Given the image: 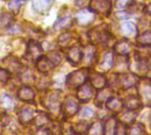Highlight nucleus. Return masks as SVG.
Segmentation results:
<instances>
[{
  "label": "nucleus",
  "mask_w": 151,
  "mask_h": 135,
  "mask_svg": "<svg viewBox=\"0 0 151 135\" xmlns=\"http://www.w3.org/2000/svg\"><path fill=\"white\" fill-rule=\"evenodd\" d=\"M117 123L113 117L108 118L104 125V135H115Z\"/></svg>",
  "instance_id": "17"
},
{
  "label": "nucleus",
  "mask_w": 151,
  "mask_h": 135,
  "mask_svg": "<svg viewBox=\"0 0 151 135\" xmlns=\"http://www.w3.org/2000/svg\"><path fill=\"white\" fill-rule=\"evenodd\" d=\"M87 134L88 135H103L104 134V126L100 122L93 123L90 127H88Z\"/></svg>",
  "instance_id": "21"
},
{
  "label": "nucleus",
  "mask_w": 151,
  "mask_h": 135,
  "mask_svg": "<svg viewBox=\"0 0 151 135\" xmlns=\"http://www.w3.org/2000/svg\"><path fill=\"white\" fill-rule=\"evenodd\" d=\"M90 81H91L92 86L96 88V89H102L105 88V85H106V79L101 73L92 74L90 78Z\"/></svg>",
  "instance_id": "15"
},
{
  "label": "nucleus",
  "mask_w": 151,
  "mask_h": 135,
  "mask_svg": "<svg viewBox=\"0 0 151 135\" xmlns=\"http://www.w3.org/2000/svg\"><path fill=\"white\" fill-rule=\"evenodd\" d=\"M139 95L146 103L151 102V83L148 81L142 82L139 87Z\"/></svg>",
  "instance_id": "10"
},
{
  "label": "nucleus",
  "mask_w": 151,
  "mask_h": 135,
  "mask_svg": "<svg viewBox=\"0 0 151 135\" xmlns=\"http://www.w3.org/2000/svg\"><path fill=\"white\" fill-rule=\"evenodd\" d=\"M36 67L39 70V72H41L42 73H47L50 70H52L55 66L50 61V59L48 57H41L37 60Z\"/></svg>",
  "instance_id": "11"
},
{
  "label": "nucleus",
  "mask_w": 151,
  "mask_h": 135,
  "mask_svg": "<svg viewBox=\"0 0 151 135\" xmlns=\"http://www.w3.org/2000/svg\"><path fill=\"white\" fill-rule=\"evenodd\" d=\"M112 63H113V54L111 52H108L107 54H105L104 60L100 65V68L104 72L108 71L111 69Z\"/></svg>",
  "instance_id": "23"
},
{
  "label": "nucleus",
  "mask_w": 151,
  "mask_h": 135,
  "mask_svg": "<svg viewBox=\"0 0 151 135\" xmlns=\"http://www.w3.org/2000/svg\"><path fill=\"white\" fill-rule=\"evenodd\" d=\"M73 131H75L77 134H83L88 131V127L86 122H79L73 126Z\"/></svg>",
  "instance_id": "32"
},
{
  "label": "nucleus",
  "mask_w": 151,
  "mask_h": 135,
  "mask_svg": "<svg viewBox=\"0 0 151 135\" xmlns=\"http://www.w3.org/2000/svg\"><path fill=\"white\" fill-rule=\"evenodd\" d=\"M85 2V0H76V4L77 5H81V4H83Z\"/></svg>",
  "instance_id": "42"
},
{
  "label": "nucleus",
  "mask_w": 151,
  "mask_h": 135,
  "mask_svg": "<svg viewBox=\"0 0 151 135\" xmlns=\"http://www.w3.org/2000/svg\"><path fill=\"white\" fill-rule=\"evenodd\" d=\"M136 26L133 22H126L120 27L121 34L126 37L134 36L136 34Z\"/></svg>",
  "instance_id": "18"
},
{
  "label": "nucleus",
  "mask_w": 151,
  "mask_h": 135,
  "mask_svg": "<svg viewBox=\"0 0 151 135\" xmlns=\"http://www.w3.org/2000/svg\"><path fill=\"white\" fill-rule=\"evenodd\" d=\"M28 49H29V53H30V55H31L34 58H36V57H40L41 54H42V48H41V46H40L39 44H37V43H35V42L32 43V42H31V43L29 44Z\"/></svg>",
  "instance_id": "28"
},
{
  "label": "nucleus",
  "mask_w": 151,
  "mask_h": 135,
  "mask_svg": "<svg viewBox=\"0 0 151 135\" xmlns=\"http://www.w3.org/2000/svg\"><path fill=\"white\" fill-rule=\"evenodd\" d=\"M35 135H50V131L41 127L38 130H36V132L35 133Z\"/></svg>",
  "instance_id": "39"
},
{
  "label": "nucleus",
  "mask_w": 151,
  "mask_h": 135,
  "mask_svg": "<svg viewBox=\"0 0 151 135\" xmlns=\"http://www.w3.org/2000/svg\"><path fill=\"white\" fill-rule=\"evenodd\" d=\"M147 11L149 12V14L151 16V4L148 5V7H147Z\"/></svg>",
  "instance_id": "43"
},
{
  "label": "nucleus",
  "mask_w": 151,
  "mask_h": 135,
  "mask_svg": "<svg viewBox=\"0 0 151 135\" xmlns=\"http://www.w3.org/2000/svg\"><path fill=\"white\" fill-rule=\"evenodd\" d=\"M50 61L54 65V66H57L60 62H61V57L59 54L56 53V52H53V53H50L49 56L47 57Z\"/></svg>",
  "instance_id": "34"
},
{
  "label": "nucleus",
  "mask_w": 151,
  "mask_h": 135,
  "mask_svg": "<svg viewBox=\"0 0 151 135\" xmlns=\"http://www.w3.org/2000/svg\"><path fill=\"white\" fill-rule=\"evenodd\" d=\"M72 40V34L69 33H64L58 37V43L61 46H67V44L71 42Z\"/></svg>",
  "instance_id": "31"
},
{
  "label": "nucleus",
  "mask_w": 151,
  "mask_h": 135,
  "mask_svg": "<svg viewBox=\"0 0 151 135\" xmlns=\"http://www.w3.org/2000/svg\"><path fill=\"white\" fill-rule=\"evenodd\" d=\"M136 41L140 45H142V46L151 45V30L142 33L141 35L137 37Z\"/></svg>",
  "instance_id": "25"
},
{
  "label": "nucleus",
  "mask_w": 151,
  "mask_h": 135,
  "mask_svg": "<svg viewBox=\"0 0 151 135\" xmlns=\"http://www.w3.org/2000/svg\"><path fill=\"white\" fill-rule=\"evenodd\" d=\"M54 0H33V6L38 12L47 11L52 5Z\"/></svg>",
  "instance_id": "13"
},
{
  "label": "nucleus",
  "mask_w": 151,
  "mask_h": 135,
  "mask_svg": "<svg viewBox=\"0 0 151 135\" xmlns=\"http://www.w3.org/2000/svg\"><path fill=\"white\" fill-rule=\"evenodd\" d=\"M76 20L81 26H88L95 20V12L90 9H84L76 14Z\"/></svg>",
  "instance_id": "4"
},
{
  "label": "nucleus",
  "mask_w": 151,
  "mask_h": 135,
  "mask_svg": "<svg viewBox=\"0 0 151 135\" xmlns=\"http://www.w3.org/2000/svg\"><path fill=\"white\" fill-rule=\"evenodd\" d=\"M127 131L126 125L122 122H118L116 126L115 135H127Z\"/></svg>",
  "instance_id": "33"
},
{
  "label": "nucleus",
  "mask_w": 151,
  "mask_h": 135,
  "mask_svg": "<svg viewBox=\"0 0 151 135\" xmlns=\"http://www.w3.org/2000/svg\"><path fill=\"white\" fill-rule=\"evenodd\" d=\"M79 111V104H78V102L72 98V97H69L65 100V105H64V112L65 115L69 116V117H72L73 115H75Z\"/></svg>",
  "instance_id": "8"
},
{
  "label": "nucleus",
  "mask_w": 151,
  "mask_h": 135,
  "mask_svg": "<svg viewBox=\"0 0 151 135\" xmlns=\"http://www.w3.org/2000/svg\"><path fill=\"white\" fill-rule=\"evenodd\" d=\"M89 7L96 13L107 15L111 11V4L110 0H91Z\"/></svg>",
  "instance_id": "2"
},
{
  "label": "nucleus",
  "mask_w": 151,
  "mask_h": 135,
  "mask_svg": "<svg viewBox=\"0 0 151 135\" xmlns=\"http://www.w3.org/2000/svg\"><path fill=\"white\" fill-rule=\"evenodd\" d=\"M3 124L5 126V127H7L11 131H15L17 129V123H16L15 119L12 118H10V117H7L6 118L5 117Z\"/></svg>",
  "instance_id": "30"
},
{
  "label": "nucleus",
  "mask_w": 151,
  "mask_h": 135,
  "mask_svg": "<svg viewBox=\"0 0 151 135\" xmlns=\"http://www.w3.org/2000/svg\"><path fill=\"white\" fill-rule=\"evenodd\" d=\"M88 78V74L87 72L85 70H79L76 72H73L72 73H70L66 79V84L69 87H81V85H83L86 81Z\"/></svg>",
  "instance_id": "1"
},
{
  "label": "nucleus",
  "mask_w": 151,
  "mask_h": 135,
  "mask_svg": "<svg viewBox=\"0 0 151 135\" xmlns=\"http://www.w3.org/2000/svg\"><path fill=\"white\" fill-rule=\"evenodd\" d=\"M27 0H15L13 2H12L10 4H9V7L12 9V10H17L19 9Z\"/></svg>",
  "instance_id": "38"
},
{
  "label": "nucleus",
  "mask_w": 151,
  "mask_h": 135,
  "mask_svg": "<svg viewBox=\"0 0 151 135\" xmlns=\"http://www.w3.org/2000/svg\"><path fill=\"white\" fill-rule=\"evenodd\" d=\"M116 15L119 19H127L128 18V14H127L126 12H123V11H118Z\"/></svg>",
  "instance_id": "41"
},
{
  "label": "nucleus",
  "mask_w": 151,
  "mask_h": 135,
  "mask_svg": "<svg viewBox=\"0 0 151 135\" xmlns=\"http://www.w3.org/2000/svg\"><path fill=\"white\" fill-rule=\"evenodd\" d=\"M119 81L122 88L127 89L137 85L139 80H138V77L134 73H125L122 75Z\"/></svg>",
  "instance_id": "7"
},
{
  "label": "nucleus",
  "mask_w": 151,
  "mask_h": 135,
  "mask_svg": "<svg viewBox=\"0 0 151 135\" xmlns=\"http://www.w3.org/2000/svg\"><path fill=\"white\" fill-rule=\"evenodd\" d=\"M44 103L47 109L55 115H58L61 111V103L59 96L55 93H51L50 95H49L46 97Z\"/></svg>",
  "instance_id": "3"
},
{
  "label": "nucleus",
  "mask_w": 151,
  "mask_h": 135,
  "mask_svg": "<svg viewBox=\"0 0 151 135\" xmlns=\"http://www.w3.org/2000/svg\"><path fill=\"white\" fill-rule=\"evenodd\" d=\"M142 133H143L142 126L138 124V125L132 126V128L129 131V135H142Z\"/></svg>",
  "instance_id": "35"
},
{
  "label": "nucleus",
  "mask_w": 151,
  "mask_h": 135,
  "mask_svg": "<svg viewBox=\"0 0 151 135\" xmlns=\"http://www.w3.org/2000/svg\"><path fill=\"white\" fill-rule=\"evenodd\" d=\"M92 96H93V89L89 85L86 84L79 87V89L77 91V97L79 101L82 103H86L89 101Z\"/></svg>",
  "instance_id": "6"
},
{
  "label": "nucleus",
  "mask_w": 151,
  "mask_h": 135,
  "mask_svg": "<svg viewBox=\"0 0 151 135\" xmlns=\"http://www.w3.org/2000/svg\"><path fill=\"white\" fill-rule=\"evenodd\" d=\"M13 21V15L10 12H2L0 14V27H7Z\"/></svg>",
  "instance_id": "22"
},
{
  "label": "nucleus",
  "mask_w": 151,
  "mask_h": 135,
  "mask_svg": "<svg viewBox=\"0 0 151 135\" xmlns=\"http://www.w3.org/2000/svg\"><path fill=\"white\" fill-rule=\"evenodd\" d=\"M68 60L72 63V64H78L81 61L82 59V52L81 50V49L79 47H73L72 48L67 55Z\"/></svg>",
  "instance_id": "16"
},
{
  "label": "nucleus",
  "mask_w": 151,
  "mask_h": 135,
  "mask_svg": "<svg viewBox=\"0 0 151 135\" xmlns=\"http://www.w3.org/2000/svg\"><path fill=\"white\" fill-rule=\"evenodd\" d=\"M34 111L30 107H23L19 112V120L21 125H29L34 120Z\"/></svg>",
  "instance_id": "5"
},
{
  "label": "nucleus",
  "mask_w": 151,
  "mask_h": 135,
  "mask_svg": "<svg viewBox=\"0 0 151 135\" xmlns=\"http://www.w3.org/2000/svg\"><path fill=\"white\" fill-rule=\"evenodd\" d=\"M10 77H11V74H10V73L7 70L0 68V82H6V81H8Z\"/></svg>",
  "instance_id": "36"
},
{
  "label": "nucleus",
  "mask_w": 151,
  "mask_h": 135,
  "mask_svg": "<svg viewBox=\"0 0 151 135\" xmlns=\"http://www.w3.org/2000/svg\"><path fill=\"white\" fill-rule=\"evenodd\" d=\"M94 115V111L90 108H84L81 111V117L84 118H91Z\"/></svg>",
  "instance_id": "37"
},
{
  "label": "nucleus",
  "mask_w": 151,
  "mask_h": 135,
  "mask_svg": "<svg viewBox=\"0 0 151 135\" xmlns=\"http://www.w3.org/2000/svg\"><path fill=\"white\" fill-rule=\"evenodd\" d=\"M131 45L132 44L127 41H120L115 45V50L117 53L120 55H127L129 54L131 51V48H132Z\"/></svg>",
  "instance_id": "19"
},
{
  "label": "nucleus",
  "mask_w": 151,
  "mask_h": 135,
  "mask_svg": "<svg viewBox=\"0 0 151 135\" xmlns=\"http://www.w3.org/2000/svg\"><path fill=\"white\" fill-rule=\"evenodd\" d=\"M108 34L102 31H95L93 32V35H91V39L96 43H105L108 41Z\"/></svg>",
  "instance_id": "24"
},
{
  "label": "nucleus",
  "mask_w": 151,
  "mask_h": 135,
  "mask_svg": "<svg viewBox=\"0 0 151 135\" xmlns=\"http://www.w3.org/2000/svg\"><path fill=\"white\" fill-rule=\"evenodd\" d=\"M130 1L131 0H118L116 5H117L118 8H124V7H126L129 4Z\"/></svg>",
  "instance_id": "40"
},
{
  "label": "nucleus",
  "mask_w": 151,
  "mask_h": 135,
  "mask_svg": "<svg viewBox=\"0 0 151 135\" xmlns=\"http://www.w3.org/2000/svg\"><path fill=\"white\" fill-rule=\"evenodd\" d=\"M1 103H2V105L3 107L7 110V111H11V110H13L14 107H15V103H14V100L8 95H4L1 98Z\"/></svg>",
  "instance_id": "26"
},
{
  "label": "nucleus",
  "mask_w": 151,
  "mask_h": 135,
  "mask_svg": "<svg viewBox=\"0 0 151 135\" xmlns=\"http://www.w3.org/2000/svg\"><path fill=\"white\" fill-rule=\"evenodd\" d=\"M34 121H35V125L36 127L41 128L42 126H44L45 125L50 123V117L48 114L43 113V112H39L35 118H34Z\"/></svg>",
  "instance_id": "20"
},
{
  "label": "nucleus",
  "mask_w": 151,
  "mask_h": 135,
  "mask_svg": "<svg viewBox=\"0 0 151 135\" xmlns=\"http://www.w3.org/2000/svg\"><path fill=\"white\" fill-rule=\"evenodd\" d=\"M102 92L99 93L96 97V103H103L104 102L105 99H109L110 98V95H111V90L109 88H102L101 89Z\"/></svg>",
  "instance_id": "29"
},
{
  "label": "nucleus",
  "mask_w": 151,
  "mask_h": 135,
  "mask_svg": "<svg viewBox=\"0 0 151 135\" xmlns=\"http://www.w3.org/2000/svg\"><path fill=\"white\" fill-rule=\"evenodd\" d=\"M124 105L127 108L128 111H135L137 109H139L142 106V102L141 100L135 96H129L126 98Z\"/></svg>",
  "instance_id": "14"
},
{
  "label": "nucleus",
  "mask_w": 151,
  "mask_h": 135,
  "mask_svg": "<svg viewBox=\"0 0 151 135\" xmlns=\"http://www.w3.org/2000/svg\"><path fill=\"white\" fill-rule=\"evenodd\" d=\"M124 106L122 100L117 97H110L107 100V108L113 112H120Z\"/></svg>",
  "instance_id": "12"
},
{
  "label": "nucleus",
  "mask_w": 151,
  "mask_h": 135,
  "mask_svg": "<svg viewBox=\"0 0 151 135\" xmlns=\"http://www.w3.org/2000/svg\"><path fill=\"white\" fill-rule=\"evenodd\" d=\"M18 97L23 102H33L35 100V92L29 87H22L18 90Z\"/></svg>",
  "instance_id": "9"
},
{
  "label": "nucleus",
  "mask_w": 151,
  "mask_h": 135,
  "mask_svg": "<svg viewBox=\"0 0 151 135\" xmlns=\"http://www.w3.org/2000/svg\"><path fill=\"white\" fill-rule=\"evenodd\" d=\"M71 15L67 14V15H65L63 16L62 18H60L54 25V28L56 30H60L62 28H64L65 27H66L68 25V23L71 21Z\"/></svg>",
  "instance_id": "27"
}]
</instances>
